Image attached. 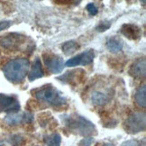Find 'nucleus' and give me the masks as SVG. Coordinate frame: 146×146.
Instances as JSON below:
<instances>
[{"label":"nucleus","mask_w":146,"mask_h":146,"mask_svg":"<svg viewBox=\"0 0 146 146\" xmlns=\"http://www.w3.org/2000/svg\"><path fill=\"white\" fill-rule=\"evenodd\" d=\"M61 120L69 130L83 136H92L96 134V126L85 117L78 115H63Z\"/></svg>","instance_id":"1"},{"label":"nucleus","mask_w":146,"mask_h":146,"mask_svg":"<svg viewBox=\"0 0 146 146\" xmlns=\"http://www.w3.org/2000/svg\"><path fill=\"white\" fill-rule=\"evenodd\" d=\"M0 146H4L3 144H1V143H0Z\"/></svg>","instance_id":"25"},{"label":"nucleus","mask_w":146,"mask_h":146,"mask_svg":"<svg viewBox=\"0 0 146 146\" xmlns=\"http://www.w3.org/2000/svg\"><path fill=\"white\" fill-rule=\"evenodd\" d=\"M135 101L139 106L145 108L146 106V87L145 85L140 87L135 93Z\"/></svg>","instance_id":"16"},{"label":"nucleus","mask_w":146,"mask_h":146,"mask_svg":"<svg viewBox=\"0 0 146 146\" xmlns=\"http://www.w3.org/2000/svg\"><path fill=\"white\" fill-rule=\"evenodd\" d=\"M121 146H140V143L136 140H129V141L123 142Z\"/></svg>","instance_id":"21"},{"label":"nucleus","mask_w":146,"mask_h":146,"mask_svg":"<svg viewBox=\"0 0 146 146\" xmlns=\"http://www.w3.org/2000/svg\"><path fill=\"white\" fill-rule=\"evenodd\" d=\"M44 142L48 146H60L61 136L59 133H52L50 135L45 136Z\"/></svg>","instance_id":"17"},{"label":"nucleus","mask_w":146,"mask_h":146,"mask_svg":"<svg viewBox=\"0 0 146 146\" xmlns=\"http://www.w3.org/2000/svg\"><path fill=\"white\" fill-rule=\"evenodd\" d=\"M121 33L123 35L131 40H138L142 36V30L137 25L132 24L123 25L121 27Z\"/></svg>","instance_id":"10"},{"label":"nucleus","mask_w":146,"mask_h":146,"mask_svg":"<svg viewBox=\"0 0 146 146\" xmlns=\"http://www.w3.org/2000/svg\"><path fill=\"white\" fill-rule=\"evenodd\" d=\"M95 52L93 50H88L87 52H84L80 54H78L75 57L70 59L66 61L65 66L66 67H75L78 65L86 66L90 64L95 59Z\"/></svg>","instance_id":"8"},{"label":"nucleus","mask_w":146,"mask_h":146,"mask_svg":"<svg viewBox=\"0 0 146 146\" xmlns=\"http://www.w3.org/2000/svg\"><path fill=\"white\" fill-rule=\"evenodd\" d=\"M87 10H88V12L91 15H96L98 12V10L97 8V7L93 3H89L87 5V7H86Z\"/></svg>","instance_id":"20"},{"label":"nucleus","mask_w":146,"mask_h":146,"mask_svg":"<svg viewBox=\"0 0 146 146\" xmlns=\"http://www.w3.org/2000/svg\"><path fill=\"white\" fill-rule=\"evenodd\" d=\"M102 146H115L114 144H111V143H105L104 145H102Z\"/></svg>","instance_id":"23"},{"label":"nucleus","mask_w":146,"mask_h":146,"mask_svg":"<svg viewBox=\"0 0 146 146\" xmlns=\"http://www.w3.org/2000/svg\"><path fill=\"white\" fill-rule=\"evenodd\" d=\"M12 25V22L11 21H3V22H0V32L3 31V30H5L9 28Z\"/></svg>","instance_id":"22"},{"label":"nucleus","mask_w":146,"mask_h":146,"mask_svg":"<svg viewBox=\"0 0 146 146\" xmlns=\"http://www.w3.org/2000/svg\"><path fill=\"white\" fill-rule=\"evenodd\" d=\"M146 116L144 112H136L126 119L123 127L128 133H137L145 130Z\"/></svg>","instance_id":"4"},{"label":"nucleus","mask_w":146,"mask_h":146,"mask_svg":"<svg viewBox=\"0 0 146 146\" xmlns=\"http://www.w3.org/2000/svg\"><path fill=\"white\" fill-rule=\"evenodd\" d=\"M26 37L19 33H9L7 35L0 36V45L7 49H21L25 43Z\"/></svg>","instance_id":"5"},{"label":"nucleus","mask_w":146,"mask_h":146,"mask_svg":"<svg viewBox=\"0 0 146 146\" xmlns=\"http://www.w3.org/2000/svg\"><path fill=\"white\" fill-rule=\"evenodd\" d=\"M43 77V70L42 68V62L40 59H36L33 62V65L32 67V70L29 73V76H28V78H29L30 81H33L37 80V78H40Z\"/></svg>","instance_id":"12"},{"label":"nucleus","mask_w":146,"mask_h":146,"mask_svg":"<svg viewBox=\"0 0 146 146\" xmlns=\"http://www.w3.org/2000/svg\"><path fill=\"white\" fill-rule=\"evenodd\" d=\"M141 2L143 4V5H145V2H146V0H141Z\"/></svg>","instance_id":"24"},{"label":"nucleus","mask_w":146,"mask_h":146,"mask_svg":"<svg viewBox=\"0 0 146 146\" xmlns=\"http://www.w3.org/2000/svg\"><path fill=\"white\" fill-rule=\"evenodd\" d=\"M129 73L133 78H144L146 74V60L144 58H141L134 61V63L131 66Z\"/></svg>","instance_id":"11"},{"label":"nucleus","mask_w":146,"mask_h":146,"mask_svg":"<svg viewBox=\"0 0 146 146\" xmlns=\"http://www.w3.org/2000/svg\"><path fill=\"white\" fill-rule=\"evenodd\" d=\"M43 60L48 70L50 73H52V74L60 73L65 66L63 59L60 58L58 55H54L50 53L43 54Z\"/></svg>","instance_id":"6"},{"label":"nucleus","mask_w":146,"mask_h":146,"mask_svg":"<svg viewBox=\"0 0 146 146\" xmlns=\"http://www.w3.org/2000/svg\"><path fill=\"white\" fill-rule=\"evenodd\" d=\"M30 68V62L27 59L20 58L8 61L3 68V72L7 80L12 83L24 81Z\"/></svg>","instance_id":"2"},{"label":"nucleus","mask_w":146,"mask_h":146,"mask_svg":"<svg viewBox=\"0 0 146 146\" xmlns=\"http://www.w3.org/2000/svg\"><path fill=\"white\" fill-rule=\"evenodd\" d=\"M91 99L94 105L96 106H104L106 103H108L110 101V97L108 95H106L105 93L99 92V91H95L92 96H91Z\"/></svg>","instance_id":"14"},{"label":"nucleus","mask_w":146,"mask_h":146,"mask_svg":"<svg viewBox=\"0 0 146 146\" xmlns=\"http://www.w3.org/2000/svg\"><path fill=\"white\" fill-rule=\"evenodd\" d=\"M35 97L39 101H42V102H45L53 106H60L67 103V100L63 94L56 88L52 86L40 88L35 92Z\"/></svg>","instance_id":"3"},{"label":"nucleus","mask_w":146,"mask_h":146,"mask_svg":"<svg viewBox=\"0 0 146 146\" xmlns=\"http://www.w3.org/2000/svg\"><path fill=\"white\" fill-rule=\"evenodd\" d=\"M111 26V23L108 21H103V22H100V23L98 25V26L96 27V30L98 32H105L106 30H108Z\"/></svg>","instance_id":"18"},{"label":"nucleus","mask_w":146,"mask_h":146,"mask_svg":"<svg viewBox=\"0 0 146 146\" xmlns=\"http://www.w3.org/2000/svg\"><path fill=\"white\" fill-rule=\"evenodd\" d=\"M94 141H95V138L93 136H88L81 140L80 143H78V146H91Z\"/></svg>","instance_id":"19"},{"label":"nucleus","mask_w":146,"mask_h":146,"mask_svg":"<svg viewBox=\"0 0 146 146\" xmlns=\"http://www.w3.org/2000/svg\"><path fill=\"white\" fill-rule=\"evenodd\" d=\"M106 46L110 52L116 53L119 52L123 50V42H122L121 39L117 37H111L109 38L108 42L106 43Z\"/></svg>","instance_id":"13"},{"label":"nucleus","mask_w":146,"mask_h":146,"mask_svg":"<svg viewBox=\"0 0 146 146\" xmlns=\"http://www.w3.org/2000/svg\"><path fill=\"white\" fill-rule=\"evenodd\" d=\"M20 109V104L15 97L0 94V111L15 113Z\"/></svg>","instance_id":"9"},{"label":"nucleus","mask_w":146,"mask_h":146,"mask_svg":"<svg viewBox=\"0 0 146 146\" xmlns=\"http://www.w3.org/2000/svg\"><path fill=\"white\" fill-rule=\"evenodd\" d=\"M33 121V115L28 112H23V113H9L5 117V122L8 125H18L22 123H30Z\"/></svg>","instance_id":"7"},{"label":"nucleus","mask_w":146,"mask_h":146,"mask_svg":"<svg viewBox=\"0 0 146 146\" xmlns=\"http://www.w3.org/2000/svg\"><path fill=\"white\" fill-rule=\"evenodd\" d=\"M78 49H80V44L76 41H73V40L66 42L61 45V50H62L63 53L66 56L72 55L73 53H75Z\"/></svg>","instance_id":"15"}]
</instances>
